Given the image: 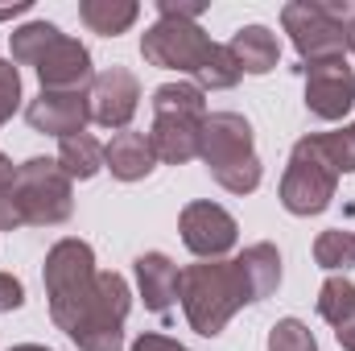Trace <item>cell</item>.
<instances>
[{
  "label": "cell",
  "mask_w": 355,
  "mask_h": 351,
  "mask_svg": "<svg viewBox=\"0 0 355 351\" xmlns=\"http://www.w3.org/2000/svg\"><path fill=\"white\" fill-rule=\"evenodd\" d=\"M335 339H339V348H343V351H355V318L347 323V327H339V331H335Z\"/></svg>",
  "instance_id": "32"
},
{
  "label": "cell",
  "mask_w": 355,
  "mask_h": 351,
  "mask_svg": "<svg viewBox=\"0 0 355 351\" xmlns=\"http://www.w3.org/2000/svg\"><path fill=\"white\" fill-rule=\"evenodd\" d=\"M157 12L170 21H198L207 12V0H157Z\"/></svg>",
  "instance_id": "28"
},
{
  "label": "cell",
  "mask_w": 355,
  "mask_h": 351,
  "mask_svg": "<svg viewBox=\"0 0 355 351\" xmlns=\"http://www.w3.org/2000/svg\"><path fill=\"white\" fill-rule=\"evenodd\" d=\"M318 8H322L339 29H352L355 25V0H318Z\"/></svg>",
  "instance_id": "30"
},
{
  "label": "cell",
  "mask_w": 355,
  "mask_h": 351,
  "mask_svg": "<svg viewBox=\"0 0 355 351\" xmlns=\"http://www.w3.org/2000/svg\"><path fill=\"white\" fill-rule=\"evenodd\" d=\"M281 25H285L293 50L302 54V67L347 58V29H339V25L318 8V0H289V4L281 8Z\"/></svg>",
  "instance_id": "9"
},
{
  "label": "cell",
  "mask_w": 355,
  "mask_h": 351,
  "mask_svg": "<svg viewBox=\"0 0 355 351\" xmlns=\"http://www.w3.org/2000/svg\"><path fill=\"white\" fill-rule=\"evenodd\" d=\"M153 128H149V145L157 153V162L166 166H186L198 157V137H202V120H207V99L194 83H162L153 91Z\"/></svg>",
  "instance_id": "4"
},
{
  "label": "cell",
  "mask_w": 355,
  "mask_h": 351,
  "mask_svg": "<svg viewBox=\"0 0 355 351\" xmlns=\"http://www.w3.org/2000/svg\"><path fill=\"white\" fill-rule=\"evenodd\" d=\"M268 351H318V339L302 318H281L268 331Z\"/></svg>",
  "instance_id": "25"
},
{
  "label": "cell",
  "mask_w": 355,
  "mask_h": 351,
  "mask_svg": "<svg viewBox=\"0 0 355 351\" xmlns=\"http://www.w3.org/2000/svg\"><path fill=\"white\" fill-rule=\"evenodd\" d=\"M137 108H141V83H137L132 71H124V67H107V71H99V75L91 79L87 112H91V120H95L99 128H116V132H124L128 120L137 116Z\"/></svg>",
  "instance_id": "11"
},
{
  "label": "cell",
  "mask_w": 355,
  "mask_h": 351,
  "mask_svg": "<svg viewBox=\"0 0 355 351\" xmlns=\"http://www.w3.org/2000/svg\"><path fill=\"white\" fill-rule=\"evenodd\" d=\"M12 178H17V166L8 162V153H0V186H8Z\"/></svg>",
  "instance_id": "33"
},
{
  "label": "cell",
  "mask_w": 355,
  "mask_h": 351,
  "mask_svg": "<svg viewBox=\"0 0 355 351\" xmlns=\"http://www.w3.org/2000/svg\"><path fill=\"white\" fill-rule=\"evenodd\" d=\"M17 228H25V215H21L17 190L8 182V186H0V232H17Z\"/></svg>",
  "instance_id": "27"
},
{
  "label": "cell",
  "mask_w": 355,
  "mask_h": 351,
  "mask_svg": "<svg viewBox=\"0 0 355 351\" xmlns=\"http://www.w3.org/2000/svg\"><path fill=\"white\" fill-rule=\"evenodd\" d=\"M227 50L236 54V62H240L244 75H268V71H277V62H281L277 33L265 29V25H244V29H236V37L227 42Z\"/></svg>",
  "instance_id": "17"
},
{
  "label": "cell",
  "mask_w": 355,
  "mask_h": 351,
  "mask_svg": "<svg viewBox=\"0 0 355 351\" xmlns=\"http://www.w3.org/2000/svg\"><path fill=\"white\" fill-rule=\"evenodd\" d=\"M347 50H352V54H355V25H352V29H347Z\"/></svg>",
  "instance_id": "36"
},
{
  "label": "cell",
  "mask_w": 355,
  "mask_h": 351,
  "mask_svg": "<svg viewBox=\"0 0 355 351\" xmlns=\"http://www.w3.org/2000/svg\"><path fill=\"white\" fill-rule=\"evenodd\" d=\"M21 12H29V0H17L12 8H0V21H8V17H21Z\"/></svg>",
  "instance_id": "34"
},
{
  "label": "cell",
  "mask_w": 355,
  "mask_h": 351,
  "mask_svg": "<svg viewBox=\"0 0 355 351\" xmlns=\"http://www.w3.org/2000/svg\"><path fill=\"white\" fill-rule=\"evenodd\" d=\"M178 232L198 261H223L240 244V223L219 203H186L178 215Z\"/></svg>",
  "instance_id": "10"
},
{
  "label": "cell",
  "mask_w": 355,
  "mask_h": 351,
  "mask_svg": "<svg viewBox=\"0 0 355 351\" xmlns=\"http://www.w3.org/2000/svg\"><path fill=\"white\" fill-rule=\"evenodd\" d=\"M12 351H50V348H42V343H17Z\"/></svg>",
  "instance_id": "35"
},
{
  "label": "cell",
  "mask_w": 355,
  "mask_h": 351,
  "mask_svg": "<svg viewBox=\"0 0 355 351\" xmlns=\"http://www.w3.org/2000/svg\"><path fill=\"white\" fill-rule=\"evenodd\" d=\"M12 190H17L25 228H58L75 211V186L58 166V157H29L25 166H17Z\"/></svg>",
  "instance_id": "5"
},
{
  "label": "cell",
  "mask_w": 355,
  "mask_h": 351,
  "mask_svg": "<svg viewBox=\"0 0 355 351\" xmlns=\"http://www.w3.org/2000/svg\"><path fill=\"white\" fill-rule=\"evenodd\" d=\"M306 75V108L318 120H343L355 108V71L347 67V58L335 62H310L302 67Z\"/></svg>",
  "instance_id": "12"
},
{
  "label": "cell",
  "mask_w": 355,
  "mask_h": 351,
  "mask_svg": "<svg viewBox=\"0 0 355 351\" xmlns=\"http://www.w3.org/2000/svg\"><path fill=\"white\" fill-rule=\"evenodd\" d=\"M211 37L202 33L198 21H170V17H157L145 37H141V58L149 67H162V71H178V75H198V67L207 62L211 54Z\"/></svg>",
  "instance_id": "8"
},
{
  "label": "cell",
  "mask_w": 355,
  "mask_h": 351,
  "mask_svg": "<svg viewBox=\"0 0 355 351\" xmlns=\"http://www.w3.org/2000/svg\"><path fill=\"white\" fill-rule=\"evenodd\" d=\"M25 120L33 132H46V137H79L87 132V91H42L37 99H29L25 108Z\"/></svg>",
  "instance_id": "13"
},
{
  "label": "cell",
  "mask_w": 355,
  "mask_h": 351,
  "mask_svg": "<svg viewBox=\"0 0 355 351\" xmlns=\"http://www.w3.org/2000/svg\"><path fill=\"white\" fill-rule=\"evenodd\" d=\"M137 17H141V4H132V0H83L79 4V21L91 33H103V37L128 33Z\"/></svg>",
  "instance_id": "18"
},
{
  "label": "cell",
  "mask_w": 355,
  "mask_h": 351,
  "mask_svg": "<svg viewBox=\"0 0 355 351\" xmlns=\"http://www.w3.org/2000/svg\"><path fill=\"white\" fill-rule=\"evenodd\" d=\"M335 190H339V174L318 153L314 137H302L289 153L285 174H281V207L297 219H310L335 203Z\"/></svg>",
  "instance_id": "6"
},
{
  "label": "cell",
  "mask_w": 355,
  "mask_h": 351,
  "mask_svg": "<svg viewBox=\"0 0 355 351\" xmlns=\"http://www.w3.org/2000/svg\"><path fill=\"white\" fill-rule=\"evenodd\" d=\"M17 108H21V75L8 58V62H0V128H4V120H12Z\"/></svg>",
  "instance_id": "26"
},
{
  "label": "cell",
  "mask_w": 355,
  "mask_h": 351,
  "mask_svg": "<svg viewBox=\"0 0 355 351\" xmlns=\"http://www.w3.org/2000/svg\"><path fill=\"white\" fill-rule=\"evenodd\" d=\"M128 351H190V348H182V343L170 339V335H141Z\"/></svg>",
  "instance_id": "31"
},
{
  "label": "cell",
  "mask_w": 355,
  "mask_h": 351,
  "mask_svg": "<svg viewBox=\"0 0 355 351\" xmlns=\"http://www.w3.org/2000/svg\"><path fill=\"white\" fill-rule=\"evenodd\" d=\"M103 170H112V178H120V182H141L157 170V153L145 132L124 128L103 145Z\"/></svg>",
  "instance_id": "16"
},
{
  "label": "cell",
  "mask_w": 355,
  "mask_h": 351,
  "mask_svg": "<svg viewBox=\"0 0 355 351\" xmlns=\"http://www.w3.org/2000/svg\"><path fill=\"white\" fill-rule=\"evenodd\" d=\"M198 157L227 194H252L265 178V166L252 149V124L240 112H207Z\"/></svg>",
  "instance_id": "2"
},
{
  "label": "cell",
  "mask_w": 355,
  "mask_h": 351,
  "mask_svg": "<svg viewBox=\"0 0 355 351\" xmlns=\"http://www.w3.org/2000/svg\"><path fill=\"white\" fill-rule=\"evenodd\" d=\"M178 302H182V314H186L190 331L202 335V339H215V335H223V327L244 306L265 302V293L252 281L244 257H236V261H198L190 268H182Z\"/></svg>",
  "instance_id": "1"
},
{
  "label": "cell",
  "mask_w": 355,
  "mask_h": 351,
  "mask_svg": "<svg viewBox=\"0 0 355 351\" xmlns=\"http://www.w3.org/2000/svg\"><path fill=\"white\" fill-rule=\"evenodd\" d=\"M21 306H25V285L12 273H0V314L21 310Z\"/></svg>",
  "instance_id": "29"
},
{
  "label": "cell",
  "mask_w": 355,
  "mask_h": 351,
  "mask_svg": "<svg viewBox=\"0 0 355 351\" xmlns=\"http://www.w3.org/2000/svg\"><path fill=\"white\" fill-rule=\"evenodd\" d=\"M314 145H318V153L331 162V170L339 178L355 174V124L335 128V132H314Z\"/></svg>",
  "instance_id": "24"
},
{
  "label": "cell",
  "mask_w": 355,
  "mask_h": 351,
  "mask_svg": "<svg viewBox=\"0 0 355 351\" xmlns=\"http://www.w3.org/2000/svg\"><path fill=\"white\" fill-rule=\"evenodd\" d=\"M318 314L339 331L355 318V281L347 277H327L322 289H318Z\"/></svg>",
  "instance_id": "22"
},
{
  "label": "cell",
  "mask_w": 355,
  "mask_h": 351,
  "mask_svg": "<svg viewBox=\"0 0 355 351\" xmlns=\"http://www.w3.org/2000/svg\"><path fill=\"white\" fill-rule=\"evenodd\" d=\"M95 252H91L87 240H58L50 252H46V264H42V281H46V298H50V318L58 331H75L79 318L87 314L91 298H95Z\"/></svg>",
  "instance_id": "3"
},
{
  "label": "cell",
  "mask_w": 355,
  "mask_h": 351,
  "mask_svg": "<svg viewBox=\"0 0 355 351\" xmlns=\"http://www.w3.org/2000/svg\"><path fill=\"white\" fill-rule=\"evenodd\" d=\"M58 166L67 170V178L75 182H87L103 170V145L91 137V132H79V137H67L58 141Z\"/></svg>",
  "instance_id": "19"
},
{
  "label": "cell",
  "mask_w": 355,
  "mask_h": 351,
  "mask_svg": "<svg viewBox=\"0 0 355 351\" xmlns=\"http://www.w3.org/2000/svg\"><path fill=\"white\" fill-rule=\"evenodd\" d=\"M137 285H141V298H145V310L153 314H170L178 302V285H182V268H178L166 252H141L137 261Z\"/></svg>",
  "instance_id": "15"
},
{
  "label": "cell",
  "mask_w": 355,
  "mask_h": 351,
  "mask_svg": "<svg viewBox=\"0 0 355 351\" xmlns=\"http://www.w3.org/2000/svg\"><path fill=\"white\" fill-rule=\"evenodd\" d=\"M314 264L327 268V273H347L355 268V232H343V228H331L314 240Z\"/></svg>",
  "instance_id": "23"
},
{
  "label": "cell",
  "mask_w": 355,
  "mask_h": 351,
  "mask_svg": "<svg viewBox=\"0 0 355 351\" xmlns=\"http://www.w3.org/2000/svg\"><path fill=\"white\" fill-rule=\"evenodd\" d=\"M33 71H37L42 91H87L91 79H95L87 46L75 42V37H67V33L42 54V62H37Z\"/></svg>",
  "instance_id": "14"
},
{
  "label": "cell",
  "mask_w": 355,
  "mask_h": 351,
  "mask_svg": "<svg viewBox=\"0 0 355 351\" xmlns=\"http://www.w3.org/2000/svg\"><path fill=\"white\" fill-rule=\"evenodd\" d=\"M132 310V289L120 273H99L95 277V298L79 327L67 335L79 351H120L124 348V318Z\"/></svg>",
  "instance_id": "7"
},
{
  "label": "cell",
  "mask_w": 355,
  "mask_h": 351,
  "mask_svg": "<svg viewBox=\"0 0 355 351\" xmlns=\"http://www.w3.org/2000/svg\"><path fill=\"white\" fill-rule=\"evenodd\" d=\"M244 79V71H240V62H236V54L227 50V46H211V54H207V62L198 67V75H194V87L202 91H232L236 83Z\"/></svg>",
  "instance_id": "21"
},
{
  "label": "cell",
  "mask_w": 355,
  "mask_h": 351,
  "mask_svg": "<svg viewBox=\"0 0 355 351\" xmlns=\"http://www.w3.org/2000/svg\"><path fill=\"white\" fill-rule=\"evenodd\" d=\"M58 37H62V29H58V25H50V21H25V25H21V29H12V37H8L12 62H17V67H37V62H42V54H46Z\"/></svg>",
  "instance_id": "20"
}]
</instances>
